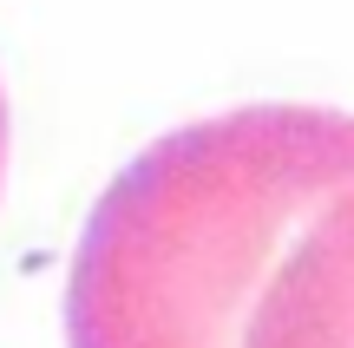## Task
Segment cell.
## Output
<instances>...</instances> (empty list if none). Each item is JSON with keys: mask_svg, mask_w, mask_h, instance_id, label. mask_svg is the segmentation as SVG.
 Instances as JSON below:
<instances>
[{"mask_svg": "<svg viewBox=\"0 0 354 348\" xmlns=\"http://www.w3.org/2000/svg\"><path fill=\"white\" fill-rule=\"evenodd\" d=\"M354 184V118L236 105L145 145L86 217L66 276L73 348H243L302 223Z\"/></svg>", "mask_w": 354, "mask_h": 348, "instance_id": "obj_1", "label": "cell"}, {"mask_svg": "<svg viewBox=\"0 0 354 348\" xmlns=\"http://www.w3.org/2000/svg\"><path fill=\"white\" fill-rule=\"evenodd\" d=\"M243 348H354V184L302 223L243 329Z\"/></svg>", "mask_w": 354, "mask_h": 348, "instance_id": "obj_2", "label": "cell"}, {"mask_svg": "<svg viewBox=\"0 0 354 348\" xmlns=\"http://www.w3.org/2000/svg\"><path fill=\"white\" fill-rule=\"evenodd\" d=\"M0 178H7V92H0Z\"/></svg>", "mask_w": 354, "mask_h": 348, "instance_id": "obj_3", "label": "cell"}]
</instances>
